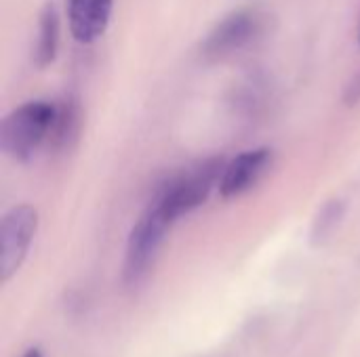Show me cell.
<instances>
[{
	"label": "cell",
	"mask_w": 360,
	"mask_h": 357,
	"mask_svg": "<svg viewBox=\"0 0 360 357\" xmlns=\"http://www.w3.org/2000/svg\"><path fill=\"white\" fill-rule=\"evenodd\" d=\"M55 120V103L27 101L4 116L0 124V149L15 162L27 164L49 143Z\"/></svg>",
	"instance_id": "obj_1"
},
{
	"label": "cell",
	"mask_w": 360,
	"mask_h": 357,
	"mask_svg": "<svg viewBox=\"0 0 360 357\" xmlns=\"http://www.w3.org/2000/svg\"><path fill=\"white\" fill-rule=\"evenodd\" d=\"M274 154L270 147H255L240 151L236 158L226 162L221 179H219V194L224 200L240 198L243 194L251 191L270 170Z\"/></svg>",
	"instance_id": "obj_6"
},
{
	"label": "cell",
	"mask_w": 360,
	"mask_h": 357,
	"mask_svg": "<svg viewBox=\"0 0 360 357\" xmlns=\"http://www.w3.org/2000/svg\"><path fill=\"white\" fill-rule=\"evenodd\" d=\"M264 29V15L255 8H238L213 25L202 40V57L211 61L226 59L249 46Z\"/></svg>",
	"instance_id": "obj_5"
},
{
	"label": "cell",
	"mask_w": 360,
	"mask_h": 357,
	"mask_svg": "<svg viewBox=\"0 0 360 357\" xmlns=\"http://www.w3.org/2000/svg\"><path fill=\"white\" fill-rule=\"evenodd\" d=\"M344 101L348 107H354L360 103V72H356L354 78L348 82V86L344 90Z\"/></svg>",
	"instance_id": "obj_11"
},
{
	"label": "cell",
	"mask_w": 360,
	"mask_h": 357,
	"mask_svg": "<svg viewBox=\"0 0 360 357\" xmlns=\"http://www.w3.org/2000/svg\"><path fill=\"white\" fill-rule=\"evenodd\" d=\"M114 0H68V23L76 42L99 40L112 19Z\"/></svg>",
	"instance_id": "obj_7"
},
{
	"label": "cell",
	"mask_w": 360,
	"mask_h": 357,
	"mask_svg": "<svg viewBox=\"0 0 360 357\" xmlns=\"http://www.w3.org/2000/svg\"><path fill=\"white\" fill-rule=\"evenodd\" d=\"M23 357H44V356H42V351H40V349H30V351H27Z\"/></svg>",
	"instance_id": "obj_12"
},
{
	"label": "cell",
	"mask_w": 360,
	"mask_h": 357,
	"mask_svg": "<svg viewBox=\"0 0 360 357\" xmlns=\"http://www.w3.org/2000/svg\"><path fill=\"white\" fill-rule=\"evenodd\" d=\"M59 36H61V17L55 2H46L38 15V34L32 53V61L38 69L49 67L59 50Z\"/></svg>",
	"instance_id": "obj_9"
},
{
	"label": "cell",
	"mask_w": 360,
	"mask_h": 357,
	"mask_svg": "<svg viewBox=\"0 0 360 357\" xmlns=\"http://www.w3.org/2000/svg\"><path fill=\"white\" fill-rule=\"evenodd\" d=\"M38 231V210L32 204L8 208L0 221V276L8 282L23 265Z\"/></svg>",
	"instance_id": "obj_4"
},
{
	"label": "cell",
	"mask_w": 360,
	"mask_h": 357,
	"mask_svg": "<svg viewBox=\"0 0 360 357\" xmlns=\"http://www.w3.org/2000/svg\"><path fill=\"white\" fill-rule=\"evenodd\" d=\"M82 128V107L80 101L72 95L63 97L61 101L55 103V120L49 137V145L57 154L72 151L74 145L78 143Z\"/></svg>",
	"instance_id": "obj_8"
},
{
	"label": "cell",
	"mask_w": 360,
	"mask_h": 357,
	"mask_svg": "<svg viewBox=\"0 0 360 357\" xmlns=\"http://www.w3.org/2000/svg\"><path fill=\"white\" fill-rule=\"evenodd\" d=\"M344 217H346V202L344 200L333 198V200L325 202L312 221V229H310L312 246H325L335 236V231L340 229Z\"/></svg>",
	"instance_id": "obj_10"
},
{
	"label": "cell",
	"mask_w": 360,
	"mask_h": 357,
	"mask_svg": "<svg viewBox=\"0 0 360 357\" xmlns=\"http://www.w3.org/2000/svg\"><path fill=\"white\" fill-rule=\"evenodd\" d=\"M224 166V158H209L160 185L152 202L171 223H175L209 200L211 191L219 187Z\"/></svg>",
	"instance_id": "obj_2"
},
{
	"label": "cell",
	"mask_w": 360,
	"mask_h": 357,
	"mask_svg": "<svg viewBox=\"0 0 360 357\" xmlns=\"http://www.w3.org/2000/svg\"><path fill=\"white\" fill-rule=\"evenodd\" d=\"M171 225L173 223L154 202L135 221L127 240L122 261V282L129 288H137L148 278Z\"/></svg>",
	"instance_id": "obj_3"
}]
</instances>
